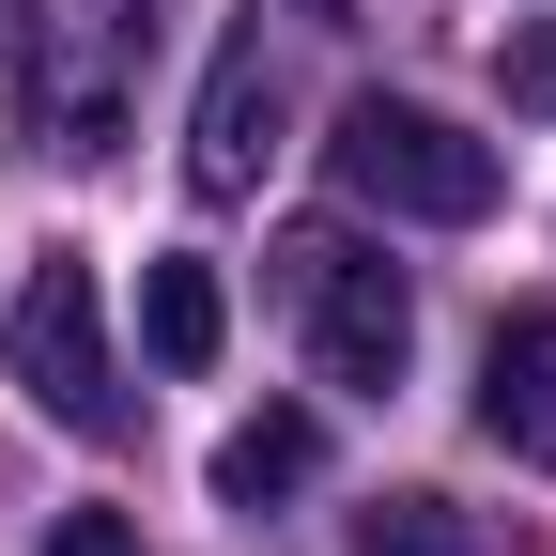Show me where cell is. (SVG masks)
Masks as SVG:
<instances>
[{"mask_svg":"<svg viewBox=\"0 0 556 556\" xmlns=\"http://www.w3.org/2000/svg\"><path fill=\"white\" fill-rule=\"evenodd\" d=\"M325 170H340V201H371V217H402V232H479L510 201V155L464 139L448 109H417V93H356L340 139H325Z\"/></svg>","mask_w":556,"mask_h":556,"instance_id":"6da1fadb","label":"cell"},{"mask_svg":"<svg viewBox=\"0 0 556 556\" xmlns=\"http://www.w3.org/2000/svg\"><path fill=\"white\" fill-rule=\"evenodd\" d=\"M139 62H155V0H47L16 31V109L47 155H109L139 109Z\"/></svg>","mask_w":556,"mask_h":556,"instance_id":"7a4b0ae2","label":"cell"},{"mask_svg":"<svg viewBox=\"0 0 556 556\" xmlns=\"http://www.w3.org/2000/svg\"><path fill=\"white\" fill-rule=\"evenodd\" d=\"M278 309H294L309 371L356 387V402H387L402 356H417V294H402V263L356 248V232H294V248H278Z\"/></svg>","mask_w":556,"mask_h":556,"instance_id":"3957f363","label":"cell"},{"mask_svg":"<svg viewBox=\"0 0 556 556\" xmlns=\"http://www.w3.org/2000/svg\"><path fill=\"white\" fill-rule=\"evenodd\" d=\"M16 387H31V417H47V433H78V448H109V433H124L109 294H93V263H62V248L16 278Z\"/></svg>","mask_w":556,"mask_h":556,"instance_id":"277c9868","label":"cell"},{"mask_svg":"<svg viewBox=\"0 0 556 556\" xmlns=\"http://www.w3.org/2000/svg\"><path fill=\"white\" fill-rule=\"evenodd\" d=\"M263 155H278V62H263V31H232L217 78H201V124H186V186L201 201H248Z\"/></svg>","mask_w":556,"mask_h":556,"instance_id":"5b68a950","label":"cell"},{"mask_svg":"<svg viewBox=\"0 0 556 556\" xmlns=\"http://www.w3.org/2000/svg\"><path fill=\"white\" fill-rule=\"evenodd\" d=\"M479 433L510 464H556V309H510L495 356H479Z\"/></svg>","mask_w":556,"mask_h":556,"instance_id":"8992f818","label":"cell"},{"mask_svg":"<svg viewBox=\"0 0 556 556\" xmlns=\"http://www.w3.org/2000/svg\"><path fill=\"white\" fill-rule=\"evenodd\" d=\"M217 340H232V294H217V263H139V356L155 371H217Z\"/></svg>","mask_w":556,"mask_h":556,"instance_id":"52a82bcc","label":"cell"},{"mask_svg":"<svg viewBox=\"0 0 556 556\" xmlns=\"http://www.w3.org/2000/svg\"><path fill=\"white\" fill-rule=\"evenodd\" d=\"M309 464H325V417H294V402L232 417V433H217V510H278Z\"/></svg>","mask_w":556,"mask_h":556,"instance_id":"ba28073f","label":"cell"},{"mask_svg":"<svg viewBox=\"0 0 556 556\" xmlns=\"http://www.w3.org/2000/svg\"><path fill=\"white\" fill-rule=\"evenodd\" d=\"M340 556H479V541H464V510H448V495H371Z\"/></svg>","mask_w":556,"mask_h":556,"instance_id":"9c48e42d","label":"cell"},{"mask_svg":"<svg viewBox=\"0 0 556 556\" xmlns=\"http://www.w3.org/2000/svg\"><path fill=\"white\" fill-rule=\"evenodd\" d=\"M495 78H510V109H556V16H526V31L495 47Z\"/></svg>","mask_w":556,"mask_h":556,"instance_id":"30bf717a","label":"cell"},{"mask_svg":"<svg viewBox=\"0 0 556 556\" xmlns=\"http://www.w3.org/2000/svg\"><path fill=\"white\" fill-rule=\"evenodd\" d=\"M47 556H139V526H124V510H62V526H47Z\"/></svg>","mask_w":556,"mask_h":556,"instance_id":"8fae6325","label":"cell"}]
</instances>
